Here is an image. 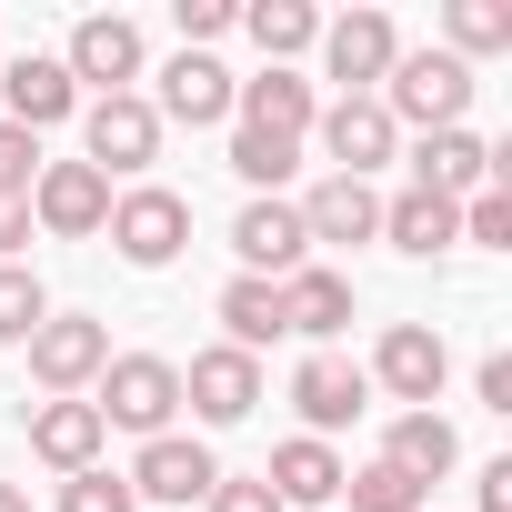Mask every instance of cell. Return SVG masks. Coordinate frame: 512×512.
<instances>
[{"mask_svg":"<svg viewBox=\"0 0 512 512\" xmlns=\"http://www.w3.org/2000/svg\"><path fill=\"white\" fill-rule=\"evenodd\" d=\"M392 61H402L392 11H342V21H322V81H342L332 101H372Z\"/></svg>","mask_w":512,"mask_h":512,"instance_id":"8","label":"cell"},{"mask_svg":"<svg viewBox=\"0 0 512 512\" xmlns=\"http://www.w3.org/2000/svg\"><path fill=\"white\" fill-rule=\"evenodd\" d=\"M292 211H302V231H312V241H342V251H352V241H382V191H372V181L322 171Z\"/></svg>","mask_w":512,"mask_h":512,"instance_id":"19","label":"cell"},{"mask_svg":"<svg viewBox=\"0 0 512 512\" xmlns=\"http://www.w3.org/2000/svg\"><path fill=\"white\" fill-rule=\"evenodd\" d=\"M412 191H442V201H472V191H492V141H482L472 121H452V131H422V141H412Z\"/></svg>","mask_w":512,"mask_h":512,"instance_id":"17","label":"cell"},{"mask_svg":"<svg viewBox=\"0 0 512 512\" xmlns=\"http://www.w3.org/2000/svg\"><path fill=\"white\" fill-rule=\"evenodd\" d=\"M472 91H482V81L432 41V51H402V61L382 71V91H372V101L392 111V131H452V121L472 111Z\"/></svg>","mask_w":512,"mask_h":512,"instance_id":"1","label":"cell"},{"mask_svg":"<svg viewBox=\"0 0 512 512\" xmlns=\"http://www.w3.org/2000/svg\"><path fill=\"white\" fill-rule=\"evenodd\" d=\"M211 312H221V342H231V352H251V362H262V352L282 342V282H251V272H231Z\"/></svg>","mask_w":512,"mask_h":512,"instance_id":"26","label":"cell"},{"mask_svg":"<svg viewBox=\"0 0 512 512\" xmlns=\"http://www.w3.org/2000/svg\"><path fill=\"white\" fill-rule=\"evenodd\" d=\"M81 161L101 181H141L161 161V111L141 91H111V101H81Z\"/></svg>","mask_w":512,"mask_h":512,"instance_id":"6","label":"cell"},{"mask_svg":"<svg viewBox=\"0 0 512 512\" xmlns=\"http://www.w3.org/2000/svg\"><path fill=\"white\" fill-rule=\"evenodd\" d=\"M342 502H352V512H432V492H422L412 472H392L382 452H372L362 472H342Z\"/></svg>","mask_w":512,"mask_h":512,"instance_id":"29","label":"cell"},{"mask_svg":"<svg viewBox=\"0 0 512 512\" xmlns=\"http://www.w3.org/2000/svg\"><path fill=\"white\" fill-rule=\"evenodd\" d=\"M151 111H161V131L181 121V131H221L231 121V71L211 61V51H171L161 61V91H141Z\"/></svg>","mask_w":512,"mask_h":512,"instance_id":"14","label":"cell"},{"mask_svg":"<svg viewBox=\"0 0 512 512\" xmlns=\"http://www.w3.org/2000/svg\"><path fill=\"white\" fill-rule=\"evenodd\" d=\"M101 221H111V181H101L91 161H41V181H31V231H51V241H101Z\"/></svg>","mask_w":512,"mask_h":512,"instance_id":"12","label":"cell"},{"mask_svg":"<svg viewBox=\"0 0 512 512\" xmlns=\"http://www.w3.org/2000/svg\"><path fill=\"white\" fill-rule=\"evenodd\" d=\"M472 392H482V412H512V352H482Z\"/></svg>","mask_w":512,"mask_h":512,"instance_id":"36","label":"cell"},{"mask_svg":"<svg viewBox=\"0 0 512 512\" xmlns=\"http://www.w3.org/2000/svg\"><path fill=\"white\" fill-rule=\"evenodd\" d=\"M292 412H302V432H312V442L352 432V422L372 412V382H362V362H342V352H312V362L292 372Z\"/></svg>","mask_w":512,"mask_h":512,"instance_id":"16","label":"cell"},{"mask_svg":"<svg viewBox=\"0 0 512 512\" xmlns=\"http://www.w3.org/2000/svg\"><path fill=\"white\" fill-rule=\"evenodd\" d=\"M31 181H41V141L0 121V201H31Z\"/></svg>","mask_w":512,"mask_h":512,"instance_id":"34","label":"cell"},{"mask_svg":"<svg viewBox=\"0 0 512 512\" xmlns=\"http://www.w3.org/2000/svg\"><path fill=\"white\" fill-rule=\"evenodd\" d=\"M231 171L251 181V201H262V191H282V181L302 171V141H282V131H251V121H231Z\"/></svg>","mask_w":512,"mask_h":512,"instance_id":"28","label":"cell"},{"mask_svg":"<svg viewBox=\"0 0 512 512\" xmlns=\"http://www.w3.org/2000/svg\"><path fill=\"white\" fill-rule=\"evenodd\" d=\"M382 241L402 251V262H442V251L462 241V201H442V191H392V201H382Z\"/></svg>","mask_w":512,"mask_h":512,"instance_id":"22","label":"cell"},{"mask_svg":"<svg viewBox=\"0 0 512 512\" xmlns=\"http://www.w3.org/2000/svg\"><path fill=\"white\" fill-rule=\"evenodd\" d=\"M231 121H251V131H282V141H312V121H322V91H312L302 71H251V81H231Z\"/></svg>","mask_w":512,"mask_h":512,"instance_id":"18","label":"cell"},{"mask_svg":"<svg viewBox=\"0 0 512 512\" xmlns=\"http://www.w3.org/2000/svg\"><path fill=\"white\" fill-rule=\"evenodd\" d=\"M0 512H31V492H21V482H0Z\"/></svg>","mask_w":512,"mask_h":512,"instance_id":"39","label":"cell"},{"mask_svg":"<svg viewBox=\"0 0 512 512\" xmlns=\"http://www.w3.org/2000/svg\"><path fill=\"white\" fill-rule=\"evenodd\" d=\"M241 31L262 51V71H292L302 51H322V11L312 0H241Z\"/></svg>","mask_w":512,"mask_h":512,"instance_id":"25","label":"cell"},{"mask_svg":"<svg viewBox=\"0 0 512 512\" xmlns=\"http://www.w3.org/2000/svg\"><path fill=\"white\" fill-rule=\"evenodd\" d=\"M312 141H322V161H332L342 181H372V171L402 151V131H392V111H382V101H322Z\"/></svg>","mask_w":512,"mask_h":512,"instance_id":"15","label":"cell"},{"mask_svg":"<svg viewBox=\"0 0 512 512\" xmlns=\"http://www.w3.org/2000/svg\"><path fill=\"white\" fill-rule=\"evenodd\" d=\"M91 412H101V432L161 442V432L181 422V362H161V352H111V372L91 382Z\"/></svg>","mask_w":512,"mask_h":512,"instance_id":"2","label":"cell"},{"mask_svg":"<svg viewBox=\"0 0 512 512\" xmlns=\"http://www.w3.org/2000/svg\"><path fill=\"white\" fill-rule=\"evenodd\" d=\"M21 241H31V201H0V262H21Z\"/></svg>","mask_w":512,"mask_h":512,"instance_id":"38","label":"cell"},{"mask_svg":"<svg viewBox=\"0 0 512 512\" xmlns=\"http://www.w3.org/2000/svg\"><path fill=\"white\" fill-rule=\"evenodd\" d=\"M171 31H181V51H211L221 31H241V0H171Z\"/></svg>","mask_w":512,"mask_h":512,"instance_id":"32","label":"cell"},{"mask_svg":"<svg viewBox=\"0 0 512 512\" xmlns=\"http://www.w3.org/2000/svg\"><path fill=\"white\" fill-rule=\"evenodd\" d=\"M462 241H482V251H512V191H502V181L462 201Z\"/></svg>","mask_w":512,"mask_h":512,"instance_id":"33","label":"cell"},{"mask_svg":"<svg viewBox=\"0 0 512 512\" xmlns=\"http://www.w3.org/2000/svg\"><path fill=\"white\" fill-rule=\"evenodd\" d=\"M382 462H392V472H412V482L432 492V482L462 462V432H452L442 412H392V422H382Z\"/></svg>","mask_w":512,"mask_h":512,"instance_id":"24","label":"cell"},{"mask_svg":"<svg viewBox=\"0 0 512 512\" xmlns=\"http://www.w3.org/2000/svg\"><path fill=\"white\" fill-rule=\"evenodd\" d=\"M181 412H191V422H211V432L251 422V412H262V362L231 352V342L191 352V372H181Z\"/></svg>","mask_w":512,"mask_h":512,"instance_id":"11","label":"cell"},{"mask_svg":"<svg viewBox=\"0 0 512 512\" xmlns=\"http://www.w3.org/2000/svg\"><path fill=\"white\" fill-rule=\"evenodd\" d=\"M51 512H141V502H131V482H121L111 462H91V472H71V482H61V502H51Z\"/></svg>","mask_w":512,"mask_h":512,"instance_id":"31","label":"cell"},{"mask_svg":"<svg viewBox=\"0 0 512 512\" xmlns=\"http://www.w3.org/2000/svg\"><path fill=\"white\" fill-rule=\"evenodd\" d=\"M362 382H372L382 402H402V412H432V402H442V382H452V342H442L432 322H382V342H372Z\"/></svg>","mask_w":512,"mask_h":512,"instance_id":"5","label":"cell"},{"mask_svg":"<svg viewBox=\"0 0 512 512\" xmlns=\"http://www.w3.org/2000/svg\"><path fill=\"white\" fill-rule=\"evenodd\" d=\"M61 71H71V91H81V101H111V91H131V81L151 71V41H141V21H121V11H91V21H71V51H61Z\"/></svg>","mask_w":512,"mask_h":512,"instance_id":"7","label":"cell"},{"mask_svg":"<svg viewBox=\"0 0 512 512\" xmlns=\"http://www.w3.org/2000/svg\"><path fill=\"white\" fill-rule=\"evenodd\" d=\"M201 512H282V502H272V482H262V472H221Z\"/></svg>","mask_w":512,"mask_h":512,"instance_id":"35","label":"cell"},{"mask_svg":"<svg viewBox=\"0 0 512 512\" xmlns=\"http://www.w3.org/2000/svg\"><path fill=\"white\" fill-rule=\"evenodd\" d=\"M111 251L131 272H171L181 251H191V201L171 191V181H131V191H111Z\"/></svg>","mask_w":512,"mask_h":512,"instance_id":"3","label":"cell"},{"mask_svg":"<svg viewBox=\"0 0 512 512\" xmlns=\"http://www.w3.org/2000/svg\"><path fill=\"white\" fill-rule=\"evenodd\" d=\"M442 51L462 71L492 61V51H512V0H452V11H442Z\"/></svg>","mask_w":512,"mask_h":512,"instance_id":"27","label":"cell"},{"mask_svg":"<svg viewBox=\"0 0 512 512\" xmlns=\"http://www.w3.org/2000/svg\"><path fill=\"white\" fill-rule=\"evenodd\" d=\"M231 251H241V272H251V282H292V272L312 262V231H302L292 191L241 201V221H231Z\"/></svg>","mask_w":512,"mask_h":512,"instance_id":"10","label":"cell"},{"mask_svg":"<svg viewBox=\"0 0 512 512\" xmlns=\"http://www.w3.org/2000/svg\"><path fill=\"white\" fill-rule=\"evenodd\" d=\"M121 482H131V502H171V512H191V502H211L221 452H211L201 432H161V442H141V462H131Z\"/></svg>","mask_w":512,"mask_h":512,"instance_id":"9","label":"cell"},{"mask_svg":"<svg viewBox=\"0 0 512 512\" xmlns=\"http://www.w3.org/2000/svg\"><path fill=\"white\" fill-rule=\"evenodd\" d=\"M0 121L11 131H61V121H81V91H71V71H61V51H21L11 71H0Z\"/></svg>","mask_w":512,"mask_h":512,"instance_id":"13","label":"cell"},{"mask_svg":"<svg viewBox=\"0 0 512 512\" xmlns=\"http://www.w3.org/2000/svg\"><path fill=\"white\" fill-rule=\"evenodd\" d=\"M282 332H302V342H342V332H352V272L302 262V272L282 282Z\"/></svg>","mask_w":512,"mask_h":512,"instance_id":"20","label":"cell"},{"mask_svg":"<svg viewBox=\"0 0 512 512\" xmlns=\"http://www.w3.org/2000/svg\"><path fill=\"white\" fill-rule=\"evenodd\" d=\"M21 352H31V392H41V402H91V382L111 372V322H91V312H51Z\"/></svg>","mask_w":512,"mask_h":512,"instance_id":"4","label":"cell"},{"mask_svg":"<svg viewBox=\"0 0 512 512\" xmlns=\"http://www.w3.org/2000/svg\"><path fill=\"white\" fill-rule=\"evenodd\" d=\"M342 472H352V462H342L332 442L292 432V442L272 452V472H262V482H272V502H282V512H322V502H342Z\"/></svg>","mask_w":512,"mask_h":512,"instance_id":"21","label":"cell"},{"mask_svg":"<svg viewBox=\"0 0 512 512\" xmlns=\"http://www.w3.org/2000/svg\"><path fill=\"white\" fill-rule=\"evenodd\" d=\"M101 442H111V432H101V412H91V402H31V462H51L61 482H71V472H91V462H101Z\"/></svg>","mask_w":512,"mask_h":512,"instance_id":"23","label":"cell"},{"mask_svg":"<svg viewBox=\"0 0 512 512\" xmlns=\"http://www.w3.org/2000/svg\"><path fill=\"white\" fill-rule=\"evenodd\" d=\"M41 322H51V292H41V272L0 262V342H31Z\"/></svg>","mask_w":512,"mask_h":512,"instance_id":"30","label":"cell"},{"mask_svg":"<svg viewBox=\"0 0 512 512\" xmlns=\"http://www.w3.org/2000/svg\"><path fill=\"white\" fill-rule=\"evenodd\" d=\"M472 512H512V452L472 472Z\"/></svg>","mask_w":512,"mask_h":512,"instance_id":"37","label":"cell"}]
</instances>
